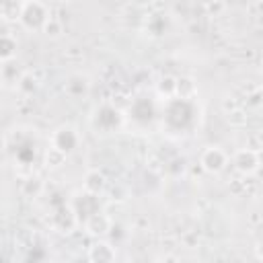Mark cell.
Here are the masks:
<instances>
[{
	"label": "cell",
	"mask_w": 263,
	"mask_h": 263,
	"mask_svg": "<svg viewBox=\"0 0 263 263\" xmlns=\"http://www.w3.org/2000/svg\"><path fill=\"white\" fill-rule=\"evenodd\" d=\"M47 16H49V14H47L45 6H43L39 0H29V2H25V4L21 6V10H18V21H21L23 27L29 29V31L41 29Z\"/></svg>",
	"instance_id": "obj_1"
},
{
	"label": "cell",
	"mask_w": 263,
	"mask_h": 263,
	"mask_svg": "<svg viewBox=\"0 0 263 263\" xmlns=\"http://www.w3.org/2000/svg\"><path fill=\"white\" fill-rule=\"evenodd\" d=\"M82 187L84 191L92 193V195H99L105 187H107V177L105 173H101L99 168H90L84 173V179H82Z\"/></svg>",
	"instance_id": "obj_8"
},
{
	"label": "cell",
	"mask_w": 263,
	"mask_h": 263,
	"mask_svg": "<svg viewBox=\"0 0 263 263\" xmlns=\"http://www.w3.org/2000/svg\"><path fill=\"white\" fill-rule=\"evenodd\" d=\"M232 164H234V168H236L240 175H245V177L255 175V173L259 171V164H261L259 152L249 150V148H242V150H238V152L232 156Z\"/></svg>",
	"instance_id": "obj_4"
},
{
	"label": "cell",
	"mask_w": 263,
	"mask_h": 263,
	"mask_svg": "<svg viewBox=\"0 0 263 263\" xmlns=\"http://www.w3.org/2000/svg\"><path fill=\"white\" fill-rule=\"evenodd\" d=\"M14 53H16V41L6 33L0 35V60L8 62L14 58Z\"/></svg>",
	"instance_id": "obj_11"
},
{
	"label": "cell",
	"mask_w": 263,
	"mask_h": 263,
	"mask_svg": "<svg viewBox=\"0 0 263 263\" xmlns=\"http://www.w3.org/2000/svg\"><path fill=\"white\" fill-rule=\"evenodd\" d=\"M228 121L230 123H234V125H245L247 123V115L242 113V111H232V113H228Z\"/></svg>",
	"instance_id": "obj_17"
},
{
	"label": "cell",
	"mask_w": 263,
	"mask_h": 263,
	"mask_svg": "<svg viewBox=\"0 0 263 263\" xmlns=\"http://www.w3.org/2000/svg\"><path fill=\"white\" fill-rule=\"evenodd\" d=\"M35 88H37V78L33 74H21V78H18V90L25 92V95H31Z\"/></svg>",
	"instance_id": "obj_15"
},
{
	"label": "cell",
	"mask_w": 263,
	"mask_h": 263,
	"mask_svg": "<svg viewBox=\"0 0 263 263\" xmlns=\"http://www.w3.org/2000/svg\"><path fill=\"white\" fill-rule=\"evenodd\" d=\"M41 31H43L47 37L55 39V37H60V35L64 33V25H62V21H58V18H53V16H47L45 23H43V27H41Z\"/></svg>",
	"instance_id": "obj_13"
},
{
	"label": "cell",
	"mask_w": 263,
	"mask_h": 263,
	"mask_svg": "<svg viewBox=\"0 0 263 263\" xmlns=\"http://www.w3.org/2000/svg\"><path fill=\"white\" fill-rule=\"evenodd\" d=\"M0 86H2V72H0Z\"/></svg>",
	"instance_id": "obj_18"
},
{
	"label": "cell",
	"mask_w": 263,
	"mask_h": 263,
	"mask_svg": "<svg viewBox=\"0 0 263 263\" xmlns=\"http://www.w3.org/2000/svg\"><path fill=\"white\" fill-rule=\"evenodd\" d=\"M117 253H115V247L107 240H95L90 247H88V259L90 261H99V263H105V261H115Z\"/></svg>",
	"instance_id": "obj_7"
},
{
	"label": "cell",
	"mask_w": 263,
	"mask_h": 263,
	"mask_svg": "<svg viewBox=\"0 0 263 263\" xmlns=\"http://www.w3.org/2000/svg\"><path fill=\"white\" fill-rule=\"evenodd\" d=\"M111 218L107 216V214H103V212H95V214H90L86 220H84V228H86V232L90 234V236H97V238H101V236H105V234H109V230H111Z\"/></svg>",
	"instance_id": "obj_5"
},
{
	"label": "cell",
	"mask_w": 263,
	"mask_h": 263,
	"mask_svg": "<svg viewBox=\"0 0 263 263\" xmlns=\"http://www.w3.org/2000/svg\"><path fill=\"white\" fill-rule=\"evenodd\" d=\"M195 92H197V84H195V80L191 76H179L175 80V95L179 99H183V101L193 99Z\"/></svg>",
	"instance_id": "obj_9"
},
{
	"label": "cell",
	"mask_w": 263,
	"mask_h": 263,
	"mask_svg": "<svg viewBox=\"0 0 263 263\" xmlns=\"http://www.w3.org/2000/svg\"><path fill=\"white\" fill-rule=\"evenodd\" d=\"M78 144H80V134H78L72 125H60V127L51 134V146H55V148L62 150L64 154L74 152Z\"/></svg>",
	"instance_id": "obj_3"
},
{
	"label": "cell",
	"mask_w": 263,
	"mask_h": 263,
	"mask_svg": "<svg viewBox=\"0 0 263 263\" xmlns=\"http://www.w3.org/2000/svg\"><path fill=\"white\" fill-rule=\"evenodd\" d=\"M88 88H90V82H88V76H84V74H72L66 80V84H64L66 95L72 97V99L86 97L88 95Z\"/></svg>",
	"instance_id": "obj_6"
},
{
	"label": "cell",
	"mask_w": 263,
	"mask_h": 263,
	"mask_svg": "<svg viewBox=\"0 0 263 263\" xmlns=\"http://www.w3.org/2000/svg\"><path fill=\"white\" fill-rule=\"evenodd\" d=\"M175 76L171 74H164L158 82H156V92L158 95H164V97H175Z\"/></svg>",
	"instance_id": "obj_14"
},
{
	"label": "cell",
	"mask_w": 263,
	"mask_h": 263,
	"mask_svg": "<svg viewBox=\"0 0 263 263\" xmlns=\"http://www.w3.org/2000/svg\"><path fill=\"white\" fill-rule=\"evenodd\" d=\"M247 148L259 152V150L263 148V144H261V136H259V134H251V136L247 138Z\"/></svg>",
	"instance_id": "obj_16"
},
{
	"label": "cell",
	"mask_w": 263,
	"mask_h": 263,
	"mask_svg": "<svg viewBox=\"0 0 263 263\" xmlns=\"http://www.w3.org/2000/svg\"><path fill=\"white\" fill-rule=\"evenodd\" d=\"M62 2H72V0H62Z\"/></svg>",
	"instance_id": "obj_19"
},
{
	"label": "cell",
	"mask_w": 263,
	"mask_h": 263,
	"mask_svg": "<svg viewBox=\"0 0 263 263\" xmlns=\"http://www.w3.org/2000/svg\"><path fill=\"white\" fill-rule=\"evenodd\" d=\"M66 156L62 150H58L55 146H49L47 152H45V166L47 168H60L64 162H66Z\"/></svg>",
	"instance_id": "obj_12"
},
{
	"label": "cell",
	"mask_w": 263,
	"mask_h": 263,
	"mask_svg": "<svg viewBox=\"0 0 263 263\" xmlns=\"http://www.w3.org/2000/svg\"><path fill=\"white\" fill-rule=\"evenodd\" d=\"M226 164H228V154L220 146H208L199 156V166L210 175L222 173Z\"/></svg>",
	"instance_id": "obj_2"
},
{
	"label": "cell",
	"mask_w": 263,
	"mask_h": 263,
	"mask_svg": "<svg viewBox=\"0 0 263 263\" xmlns=\"http://www.w3.org/2000/svg\"><path fill=\"white\" fill-rule=\"evenodd\" d=\"M41 191H43V181L39 179V177H29V179H25L23 181V185H21V193L25 195V197H39L41 195Z\"/></svg>",
	"instance_id": "obj_10"
}]
</instances>
